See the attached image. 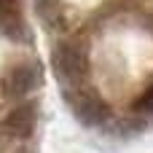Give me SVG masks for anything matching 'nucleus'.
<instances>
[{
	"mask_svg": "<svg viewBox=\"0 0 153 153\" xmlns=\"http://www.w3.org/2000/svg\"><path fill=\"white\" fill-rule=\"evenodd\" d=\"M35 129V105L32 102H24V105H16L5 118H3V132L13 140H27Z\"/></svg>",
	"mask_w": 153,
	"mask_h": 153,
	"instance_id": "obj_4",
	"label": "nucleus"
},
{
	"mask_svg": "<svg viewBox=\"0 0 153 153\" xmlns=\"http://www.w3.org/2000/svg\"><path fill=\"white\" fill-rule=\"evenodd\" d=\"M51 65H54V73L65 81V83H78L83 81L86 75V54L73 46V43H59L54 48V56H51Z\"/></svg>",
	"mask_w": 153,
	"mask_h": 153,
	"instance_id": "obj_1",
	"label": "nucleus"
},
{
	"mask_svg": "<svg viewBox=\"0 0 153 153\" xmlns=\"http://www.w3.org/2000/svg\"><path fill=\"white\" fill-rule=\"evenodd\" d=\"M38 16L48 24V27H62V5L59 0H35Z\"/></svg>",
	"mask_w": 153,
	"mask_h": 153,
	"instance_id": "obj_6",
	"label": "nucleus"
},
{
	"mask_svg": "<svg viewBox=\"0 0 153 153\" xmlns=\"http://www.w3.org/2000/svg\"><path fill=\"white\" fill-rule=\"evenodd\" d=\"M19 0H0V35L11 40H24L27 35Z\"/></svg>",
	"mask_w": 153,
	"mask_h": 153,
	"instance_id": "obj_5",
	"label": "nucleus"
},
{
	"mask_svg": "<svg viewBox=\"0 0 153 153\" xmlns=\"http://www.w3.org/2000/svg\"><path fill=\"white\" fill-rule=\"evenodd\" d=\"M134 110H140V113H153V83L134 100Z\"/></svg>",
	"mask_w": 153,
	"mask_h": 153,
	"instance_id": "obj_7",
	"label": "nucleus"
},
{
	"mask_svg": "<svg viewBox=\"0 0 153 153\" xmlns=\"http://www.w3.org/2000/svg\"><path fill=\"white\" fill-rule=\"evenodd\" d=\"M35 86H40L38 65H16L3 75V97H8V100H22Z\"/></svg>",
	"mask_w": 153,
	"mask_h": 153,
	"instance_id": "obj_2",
	"label": "nucleus"
},
{
	"mask_svg": "<svg viewBox=\"0 0 153 153\" xmlns=\"http://www.w3.org/2000/svg\"><path fill=\"white\" fill-rule=\"evenodd\" d=\"M73 113L83 126H102L110 118V108L102 97L91 94V91H78L75 97H70Z\"/></svg>",
	"mask_w": 153,
	"mask_h": 153,
	"instance_id": "obj_3",
	"label": "nucleus"
}]
</instances>
